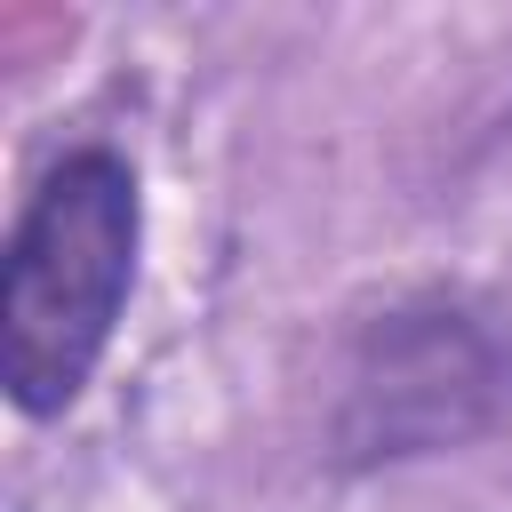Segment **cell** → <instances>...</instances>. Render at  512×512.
<instances>
[{"label":"cell","mask_w":512,"mask_h":512,"mask_svg":"<svg viewBox=\"0 0 512 512\" xmlns=\"http://www.w3.org/2000/svg\"><path fill=\"white\" fill-rule=\"evenodd\" d=\"M144 192L112 144H72L40 168L0 256V376L24 416H64L136 288Z\"/></svg>","instance_id":"cell-1"}]
</instances>
